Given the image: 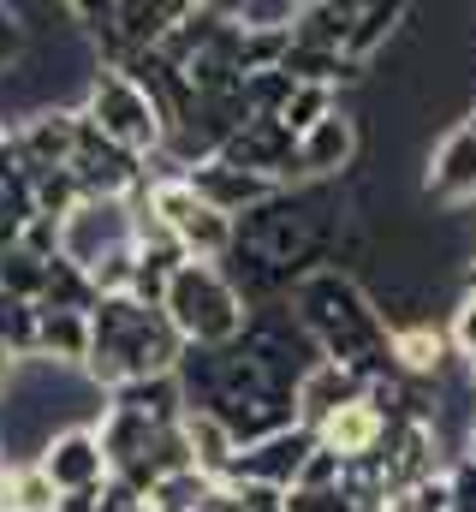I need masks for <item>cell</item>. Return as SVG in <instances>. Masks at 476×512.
Returning <instances> with one entry per match:
<instances>
[{
	"label": "cell",
	"instance_id": "obj_1",
	"mask_svg": "<svg viewBox=\"0 0 476 512\" xmlns=\"http://www.w3.org/2000/svg\"><path fill=\"white\" fill-rule=\"evenodd\" d=\"M292 316L298 328L316 340V352L328 364H346L363 382H399V352H393V322L387 310L369 298V286L346 268H316L292 286Z\"/></svg>",
	"mask_w": 476,
	"mask_h": 512
},
{
	"label": "cell",
	"instance_id": "obj_22",
	"mask_svg": "<svg viewBox=\"0 0 476 512\" xmlns=\"http://www.w3.org/2000/svg\"><path fill=\"white\" fill-rule=\"evenodd\" d=\"M102 304V292H96V280H90V268H78L72 256L60 251L48 262V286H42V310H96Z\"/></svg>",
	"mask_w": 476,
	"mask_h": 512
},
{
	"label": "cell",
	"instance_id": "obj_40",
	"mask_svg": "<svg viewBox=\"0 0 476 512\" xmlns=\"http://www.w3.org/2000/svg\"><path fill=\"white\" fill-rule=\"evenodd\" d=\"M471 387H476V370H471Z\"/></svg>",
	"mask_w": 476,
	"mask_h": 512
},
{
	"label": "cell",
	"instance_id": "obj_6",
	"mask_svg": "<svg viewBox=\"0 0 476 512\" xmlns=\"http://www.w3.org/2000/svg\"><path fill=\"white\" fill-rule=\"evenodd\" d=\"M36 465H42V477L60 489V501H72V495H102V489L114 483V465H108V453H102L96 423H66V429H54L48 447L36 453Z\"/></svg>",
	"mask_w": 476,
	"mask_h": 512
},
{
	"label": "cell",
	"instance_id": "obj_5",
	"mask_svg": "<svg viewBox=\"0 0 476 512\" xmlns=\"http://www.w3.org/2000/svg\"><path fill=\"white\" fill-rule=\"evenodd\" d=\"M149 203H155L161 227L185 245L191 262H227V256H233L238 221L233 215H221L215 203H203L179 173H149Z\"/></svg>",
	"mask_w": 476,
	"mask_h": 512
},
{
	"label": "cell",
	"instance_id": "obj_34",
	"mask_svg": "<svg viewBox=\"0 0 476 512\" xmlns=\"http://www.w3.org/2000/svg\"><path fill=\"white\" fill-rule=\"evenodd\" d=\"M203 512H238L233 489H227V483H221V489H215V501H209V507H203Z\"/></svg>",
	"mask_w": 476,
	"mask_h": 512
},
{
	"label": "cell",
	"instance_id": "obj_36",
	"mask_svg": "<svg viewBox=\"0 0 476 512\" xmlns=\"http://www.w3.org/2000/svg\"><path fill=\"white\" fill-rule=\"evenodd\" d=\"M12 370H18V364H12V358H6V352H0V387L12 382Z\"/></svg>",
	"mask_w": 476,
	"mask_h": 512
},
{
	"label": "cell",
	"instance_id": "obj_31",
	"mask_svg": "<svg viewBox=\"0 0 476 512\" xmlns=\"http://www.w3.org/2000/svg\"><path fill=\"white\" fill-rule=\"evenodd\" d=\"M227 489L238 512H286V489H268V483H227Z\"/></svg>",
	"mask_w": 476,
	"mask_h": 512
},
{
	"label": "cell",
	"instance_id": "obj_16",
	"mask_svg": "<svg viewBox=\"0 0 476 512\" xmlns=\"http://www.w3.org/2000/svg\"><path fill=\"white\" fill-rule=\"evenodd\" d=\"M42 310V304H36ZM90 340H96V328H90V316L84 310H42V340H36V364H48V370H84L90 364Z\"/></svg>",
	"mask_w": 476,
	"mask_h": 512
},
{
	"label": "cell",
	"instance_id": "obj_3",
	"mask_svg": "<svg viewBox=\"0 0 476 512\" xmlns=\"http://www.w3.org/2000/svg\"><path fill=\"white\" fill-rule=\"evenodd\" d=\"M161 310H167L173 334L185 346H197V352H227V346L244 340V328H250V304L238 298V286L227 280L221 262H185L173 274Z\"/></svg>",
	"mask_w": 476,
	"mask_h": 512
},
{
	"label": "cell",
	"instance_id": "obj_20",
	"mask_svg": "<svg viewBox=\"0 0 476 512\" xmlns=\"http://www.w3.org/2000/svg\"><path fill=\"white\" fill-rule=\"evenodd\" d=\"M322 435V447L328 453H340L346 465L352 459H369V453H381V435H387V423H381V411L363 399V405H352V411H340L328 429H316Z\"/></svg>",
	"mask_w": 476,
	"mask_h": 512
},
{
	"label": "cell",
	"instance_id": "obj_29",
	"mask_svg": "<svg viewBox=\"0 0 476 512\" xmlns=\"http://www.w3.org/2000/svg\"><path fill=\"white\" fill-rule=\"evenodd\" d=\"M60 512H149V507H143V495H131L125 483H108L102 495H72V501H60Z\"/></svg>",
	"mask_w": 476,
	"mask_h": 512
},
{
	"label": "cell",
	"instance_id": "obj_35",
	"mask_svg": "<svg viewBox=\"0 0 476 512\" xmlns=\"http://www.w3.org/2000/svg\"><path fill=\"white\" fill-rule=\"evenodd\" d=\"M459 459H471L476 465V423H471V435H465V447H459Z\"/></svg>",
	"mask_w": 476,
	"mask_h": 512
},
{
	"label": "cell",
	"instance_id": "obj_10",
	"mask_svg": "<svg viewBox=\"0 0 476 512\" xmlns=\"http://www.w3.org/2000/svg\"><path fill=\"white\" fill-rule=\"evenodd\" d=\"M423 191L447 209H476V126L459 120L435 149H429V173H423Z\"/></svg>",
	"mask_w": 476,
	"mask_h": 512
},
{
	"label": "cell",
	"instance_id": "obj_28",
	"mask_svg": "<svg viewBox=\"0 0 476 512\" xmlns=\"http://www.w3.org/2000/svg\"><path fill=\"white\" fill-rule=\"evenodd\" d=\"M24 48H30V24H24V12H18V6H0V78L18 72Z\"/></svg>",
	"mask_w": 476,
	"mask_h": 512
},
{
	"label": "cell",
	"instance_id": "obj_23",
	"mask_svg": "<svg viewBox=\"0 0 476 512\" xmlns=\"http://www.w3.org/2000/svg\"><path fill=\"white\" fill-rule=\"evenodd\" d=\"M215 477H203V471H173V477H161L155 489H149V501L143 507L149 512H203L209 501H215Z\"/></svg>",
	"mask_w": 476,
	"mask_h": 512
},
{
	"label": "cell",
	"instance_id": "obj_38",
	"mask_svg": "<svg viewBox=\"0 0 476 512\" xmlns=\"http://www.w3.org/2000/svg\"><path fill=\"white\" fill-rule=\"evenodd\" d=\"M0 471H6V441H0Z\"/></svg>",
	"mask_w": 476,
	"mask_h": 512
},
{
	"label": "cell",
	"instance_id": "obj_33",
	"mask_svg": "<svg viewBox=\"0 0 476 512\" xmlns=\"http://www.w3.org/2000/svg\"><path fill=\"white\" fill-rule=\"evenodd\" d=\"M411 512H453V489H447V471L429 477L423 489H411Z\"/></svg>",
	"mask_w": 476,
	"mask_h": 512
},
{
	"label": "cell",
	"instance_id": "obj_27",
	"mask_svg": "<svg viewBox=\"0 0 476 512\" xmlns=\"http://www.w3.org/2000/svg\"><path fill=\"white\" fill-rule=\"evenodd\" d=\"M447 340H453V358L476 370V292H459V304L447 316Z\"/></svg>",
	"mask_w": 476,
	"mask_h": 512
},
{
	"label": "cell",
	"instance_id": "obj_18",
	"mask_svg": "<svg viewBox=\"0 0 476 512\" xmlns=\"http://www.w3.org/2000/svg\"><path fill=\"white\" fill-rule=\"evenodd\" d=\"M185 441H191V465L215 483H227L238 465V435L215 411H185Z\"/></svg>",
	"mask_w": 476,
	"mask_h": 512
},
{
	"label": "cell",
	"instance_id": "obj_14",
	"mask_svg": "<svg viewBox=\"0 0 476 512\" xmlns=\"http://www.w3.org/2000/svg\"><path fill=\"white\" fill-rule=\"evenodd\" d=\"M363 399H369V382L352 376L346 364H328V358H322V364L298 382V423H304V429H328L340 411H352Z\"/></svg>",
	"mask_w": 476,
	"mask_h": 512
},
{
	"label": "cell",
	"instance_id": "obj_32",
	"mask_svg": "<svg viewBox=\"0 0 476 512\" xmlns=\"http://www.w3.org/2000/svg\"><path fill=\"white\" fill-rule=\"evenodd\" d=\"M447 489H453V512H476V465L471 459L447 465Z\"/></svg>",
	"mask_w": 476,
	"mask_h": 512
},
{
	"label": "cell",
	"instance_id": "obj_9",
	"mask_svg": "<svg viewBox=\"0 0 476 512\" xmlns=\"http://www.w3.org/2000/svg\"><path fill=\"white\" fill-rule=\"evenodd\" d=\"M221 155H227L233 167H244V173L280 185V191H292V179H304V173H298V137L280 126V120H244V126L227 137Z\"/></svg>",
	"mask_w": 476,
	"mask_h": 512
},
{
	"label": "cell",
	"instance_id": "obj_26",
	"mask_svg": "<svg viewBox=\"0 0 476 512\" xmlns=\"http://www.w3.org/2000/svg\"><path fill=\"white\" fill-rule=\"evenodd\" d=\"M304 0H227V18L238 30H292Z\"/></svg>",
	"mask_w": 476,
	"mask_h": 512
},
{
	"label": "cell",
	"instance_id": "obj_19",
	"mask_svg": "<svg viewBox=\"0 0 476 512\" xmlns=\"http://www.w3.org/2000/svg\"><path fill=\"white\" fill-rule=\"evenodd\" d=\"M405 18H411V6L405 0H363L357 6V24H352V42H346V60L352 66H375V54L405 30Z\"/></svg>",
	"mask_w": 476,
	"mask_h": 512
},
{
	"label": "cell",
	"instance_id": "obj_11",
	"mask_svg": "<svg viewBox=\"0 0 476 512\" xmlns=\"http://www.w3.org/2000/svg\"><path fill=\"white\" fill-rule=\"evenodd\" d=\"M185 185H191L203 203H215L221 215H233V221H244L250 209H262V203H274V197H280V185H268V179H256V173L233 167L227 155L197 161V167L185 173Z\"/></svg>",
	"mask_w": 476,
	"mask_h": 512
},
{
	"label": "cell",
	"instance_id": "obj_37",
	"mask_svg": "<svg viewBox=\"0 0 476 512\" xmlns=\"http://www.w3.org/2000/svg\"><path fill=\"white\" fill-rule=\"evenodd\" d=\"M465 292H476V256H471V268H465Z\"/></svg>",
	"mask_w": 476,
	"mask_h": 512
},
{
	"label": "cell",
	"instance_id": "obj_30",
	"mask_svg": "<svg viewBox=\"0 0 476 512\" xmlns=\"http://www.w3.org/2000/svg\"><path fill=\"white\" fill-rule=\"evenodd\" d=\"M286 512H352L346 489H286Z\"/></svg>",
	"mask_w": 476,
	"mask_h": 512
},
{
	"label": "cell",
	"instance_id": "obj_24",
	"mask_svg": "<svg viewBox=\"0 0 476 512\" xmlns=\"http://www.w3.org/2000/svg\"><path fill=\"white\" fill-rule=\"evenodd\" d=\"M292 90H298V84L274 66V72H250V78L238 84V102H244V114H250V120H280V114H286V102H292Z\"/></svg>",
	"mask_w": 476,
	"mask_h": 512
},
{
	"label": "cell",
	"instance_id": "obj_13",
	"mask_svg": "<svg viewBox=\"0 0 476 512\" xmlns=\"http://www.w3.org/2000/svg\"><path fill=\"white\" fill-rule=\"evenodd\" d=\"M357 149H363L357 114H352V108H340V114H328L316 131H304V137H298V173H304V179H316V185H328V179H340V173L357 161Z\"/></svg>",
	"mask_w": 476,
	"mask_h": 512
},
{
	"label": "cell",
	"instance_id": "obj_2",
	"mask_svg": "<svg viewBox=\"0 0 476 512\" xmlns=\"http://www.w3.org/2000/svg\"><path fill=\"white\" fill-rule=\"evenodd\" d=\"M90 328H96V340H90L84 376H90V387L102 399L119 393L125 382L179 376V364H185V340L173 334L167 310H149L137 298H102L90 310Z\"/></svg>",
	"mask_w": 476,
	"mask_h": 512
},
{
	"label": "cell",
	"instance_id": "obj_21",
	"mask_svg": "<svg viewBox=\"0 0 476 512\" xmlns=\"http://www.w3.org/2000/svg\"><path fill=\"white\" fill-rule=\"evenodd\" d=\"M0 512H60V489L42 477L36 459H12L0 471Z\"/></svg>",
	"mask_w": 476,
	"mask_h": 512
},
{
	"label": "cell",
	"instance_id": "obj_7",
	"mask_svg": "<svg viewBox=\"0 0 476 512\" xmlns=\"http://www.w3.org/2000/svg\"><path fill=\"white\" fill-rule=\"evenodd\" d=\"M381 477H387V489L393 495H411V489H423L429 477H441L447 465V453H441V429L435 423H387V435H381Z\"/></svg>",
	"mask_w": 476,
	"mask_h": 512
},
{
	"label": "cell",
	"instance_id": "obj_39",
	"mask_svg": "<svg viewBox=\"0 0 476 512\" xmlns=\"http://www.w3.org/2000/svg\"><path fill=\"white\" fill-rule=\"evenodd\" d=\"M6 131H12V126H0V143H6Z\"/></svg>",
	"mask_w": 476,
	"mask_h": 512
},
{
	"label": "cell",
	"instance_id": "obj_12",
	"mask_svg": "<svg viewBox=\"0 0 476 512\" xmlns=\"http://www.w3.org/2000/svg\"><path fill=\"white\" fill-rule=\"evenodd\" d=\"M78 131H84V114L54 102V108H36V114H24V120L12 126V137H18V149H24L30 173H54V167H72Z\"/></svg>",
	"mask_w": 476,
	"mask_h": 512
},
{
	"label": "cell",
	"instance_id": "obj_17",
	"mask_svg": "<svg viewBox=\"0 0 476 512\" xmlns=\"http://www.w3.org/2000/svg\"><path fill=\"white\" fill-rule=\"evenodd\" d=\"M352 24H357V0H304L298 24H292V42L298 48H322V54H346Z\"/></svg>",
	"mask_w": 476,
	"mask_h": 512
},
{
	"label": "cell",
	"instance_id": "obj_25",
	"mask_svg": "<svg viewBox=\"0 0 476 512\" xmlns=\"http://www.w3.org/2000/svg\"><path fill=\"white\" fill-rule=\"evenodd\" d=\"M42 286H48V262H42V256H30L24 245H12V251L0 256V292H6V298L42 304Z\"/></svg>",
	"mask_w": 476,
	"mask_h": 512
},
{
	"label": "cell",
	"instance_id": "obj_4",
	"mask_svg": "<svg viewBox=\"0 0 476 512\" xmlns=\"http://www.w3.org/2000/svg\"><path fill=\"white\" fill-rule=\"evenodd\" d=\"M78 114L102 131L108 143H119L125 155H137V161H155V155L167 149V120H161L155 102L137 90V78H125V72H108V66L90 72Z\"/></svg>",
	"mask_w": 476,
	"mask_h": 512
},
{
	"label": "cell",
	"instance_id": "obj_15",
	"mask_svg": "<svg viewBox=\"0 0 476 512\" xmlns=\"http://www.w3.org/2000/svg\"><path fill=\"white\" fill-rule=\"evenodd\" d=\"M131 245V209L125 203H84L72 221H66V256L78 268H96L108 251Z\"/></svg>",
	"mask_w": 476,
	"mask_h": 512
},
{
	"label": "cell",
	"instance_id": "obj_8",
	"mask_svg": "<svg viewBox=\"0 0 476 512\" xmlns=\"http://www.w3.org/2000/svg\"><path fill=\"white\" fill-rule=\"evenodd\" d=\"M316 447H322V435L304 429V423H292V429H280V435H268V441H256V447H238V465H233L227 483L298 489V477H304V465H310Z\"/></svg>",
	"mask_w": 476,
	"mask_h": 512
}]
</instances>
